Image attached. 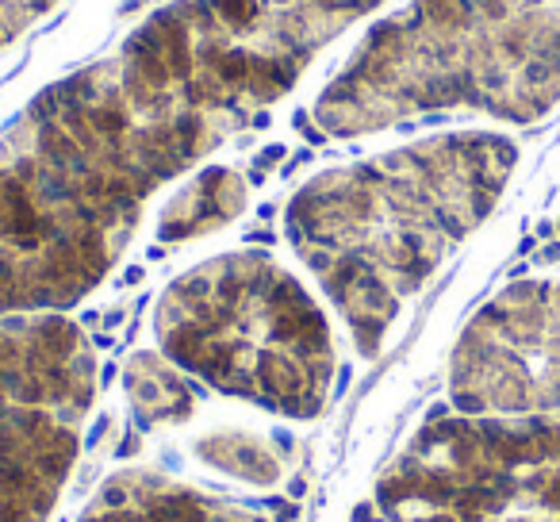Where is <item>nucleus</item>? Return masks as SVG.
Listing matches in <instances>:
<instances>
[{
	"instance_id": "1",
	"label": "nucleus",
	"mask_w": 560,
	"mask_h": 522,
	"mask_svg": "<svg viewBox=\"0 0 560 522\" xmlns=\"http://www.w3.org/2000/svg\"><path fill=\"white\" fill-rule=\"evenodd\" d=\"M292 85L200 0L42 89L0 134V315L66 311L123 257L150 196Z\"/></svg>"
},
{
	"instance_id": "2",
	"label": "nucleus",
	"mask_w": 560,
	"mask_h": 522,
	"mask_svg": "<svg viewBox=\"0 0 560 522\" xmlns=\"http://www.w3.org/2000/svg\"><path fill=\"white\" fill-rule=\"evenodd\" d=\"M514 166L507 134L445 131L322 169L288 200V246L357 354H380L407 299L495 211Z\"/></svg>"
},
{
	"instance_id": "3",
	"label": "nucleus",
	"mask_w": 560,
	"mask_h": 522,
	"mask_svg": "<svg viewBox=\"0 0 560 522\" xmlns=\"http://www.w3.org/2000/svg\"><path fill=\"white\" fill-rule=\"evenodd\" d=\"M560 104V0H411L384 16L315 100L334 139L472 112L537 123Z\"/></svg>"
},
{
	"instance_id": "4",
	"label": "nucleus",
	"mask_w": 560,
	"mask_h": 522,
	"mask_svg": "<svg viewBox=\"0 0 560 522\" xmlns=\"http://www.w3.org/2000/svg\"><path fill=\"white\" fill-rule=\"evenodd\" d=\"M154 338L192 381L280 419H315L338 373L322 304L265 250H231L181 273L154 307Z\"/></svg>"
},
{
	"instance_id": "5",
	"label": "nucleus",
	"mask_w": 560,
	"mask_h": 522,
	"mask_svg": "<svg viewBox=\"0 0 560 522\" xmlns=\"http://www.w3.org/2000/svg\"><path fill=\"white\" fill-rule=\"evenodd\" d=\"M372 499L384 522L560 519V411L437 415Z\"/></svg>"
},
{
	"instance_id": "6",
	"label": "nucleus",
	"mask_w": 560,
	"mask_h": 522,
	"mask_svg": "<svg viewBox=\"0 0 560 522\" xmlns=\"http://www.w3.org/2000/svg\"><path fill=\"white\" fill-rule=\"evenodd\" d=\"M96 403V349L62 311L0 315V522H50Z\"/></svg>"
},
{
	"instance_id": "7",
	"label": "nucleus",
	"mask_w": 560,
	"mask_h": 522,
	"mask_svg": "<svg viewBox=\"0 0 560 522\" xmlns=\"http://www.w3.org/2000/svg\"><path fill=\"white\" fill-rule=\"evenodd\" d=\"M449 399L461 415L560 411V281H514L469 319L449 357Z\"/></svg>"
},
{
	"instance_id": "8",
	"label": "nucleus",
	"mask_w": 560,
	"mask_h": 522,
	"mask_svg": "<svg viewBox=\"0 0 560 522\" xmlns=\"http://www.w3.org/2000/svg\"><path fill=\"white\" fill-rule=\"evenodd\" d=\"M77 522H269L261 511L150 469H127L104 480Z\"/></svg>"
},
{
	"instance_id": "9",
	"label": "nucleus",
	"mask_w": 560,
	"mask_h": 522,
	"mask_svg": "<svg viewBox=\"0 0 560 522\" xmlns=\"http://www.w3.org/2000/svg\"><path fill=\"white\" fill-rule=\"evenodd\" d=\"M246 200H250V189L242 181V173H234L227 166H207L192 181H184L169 196V204L161 207L157 238L161 242L204 238V234L227 227L231 219H238L246 211Z\"/></svg>"
},
{
	"instance_id": "10",
	"label": "nucleus",
	"mask_w": 560,
	"mask_h": 522,
	"mask_svg": "<svg viewBox=\"0 0 560 522\" xmlns=\"http://www.w3.org/2000/svg\"><path fill=\"white\" fill-rule=\"evenodd\" d=\"M123 392L131 403L134 419L146 430H161V426H181L196 411V392L189 384V373H181L169 357L157 349H139L127 357L123 365Z\"/></svg>"
},
{
	"instance_id": "11",
	"label": "nucleus",
	"mask_w": 560,
	"mask_h": 522,
	"mask_svg": "<svg viewBox=\"0 0 560 522\" xmlns=\"http://www.w3.org/2000/svg\"><path fill=\"white\" fill-rule=\"evenodd\" d=\"M196 457L211 473L238 480L246 488H272L284 476V453L261 430H211L196 442Z\"/></svg>"
},
{
	"instance_id": "12",
	"label": "nucleus",
	"mask_w": 560,
	"mask_h": 522,
	"mask_svg": "<svg viewBox=\"0 0 560 522\" xmlns=\"http://www.w3.org/2000/svg\"><path fill=\"white\" fill-rule=\"evenodd\" d=\"M58 0H0V50L16 42L42 12H50Z\"/></svg>"
},
{
	"instance_id": "13",
	"label": "nucleus",
	"mask_w": 560,
	"mask_h": 522,
	"mask_svg": "<svg viewBox=\"0 0 560 522\" xmlns=\"http://www.w3.org/2000/svg\"><path fill=\"white\" fill-rule=\"evenodd\" d=\"M511 522H560V519H511Z\"/></svg>"
}]
</instances>
